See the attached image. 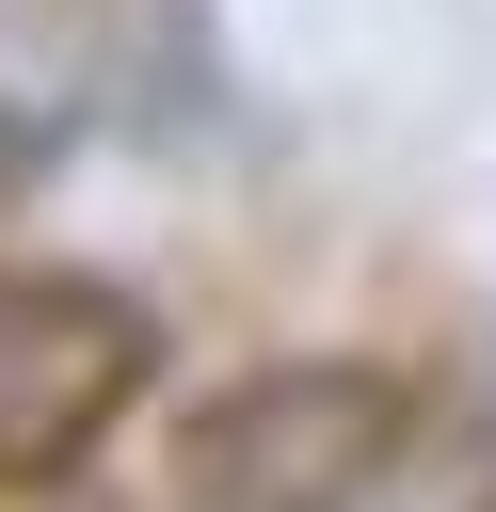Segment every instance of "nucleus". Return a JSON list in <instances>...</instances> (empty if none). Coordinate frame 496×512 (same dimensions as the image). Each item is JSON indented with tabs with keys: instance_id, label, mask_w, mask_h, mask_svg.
Masks as SVG:
<instances>
[{
	"instance_id": "7ed1b4c3",
	"label": "nucleus",
	"mask_w": 496,
	"mask_h": 512,
	"mask_svg": "<svg viewBox=\"0 0 496 512\" xmlns=\"http://www.w3.org/2000/svg\"><path fill=\"white\" fill-rule=\"evenodd\" d=\"M16 176H32V128H16V112H0V192H16Z\"/></svg>"
},
{
	"instance_id": "f257e3e1",
	"label": "nucleus",
	"mask_w": 496,
	"mask_h": 512,
	"mask_svg": "<svg viewBox=\"0 0 496 512\" xmlns=\"http://www.w3.org/2000/svg\"><path fill=\"white\" fill-rule=\"evenodd\" d=\"M432 400L368 352H272L176 416V512H416Z\"/></svg>"
},
{
	"instance_id": "f03ea898",
	"label": "nucleus",
	"mask_w": 496,
	"mask_h": 512,
	"mask_svg": "<svg viewBox=\"0 0 496 512\" xmlns=\"http://www.w3.org/2000/svg\"><path fill=\"white\" fill-rule=\"evenodd\" d=\"M160 384V320L112 272H0V496H64Z\"/></svg>"
}]
</instances>
